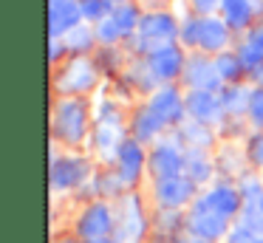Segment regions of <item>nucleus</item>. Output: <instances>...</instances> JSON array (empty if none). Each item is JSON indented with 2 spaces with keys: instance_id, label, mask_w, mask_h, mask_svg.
<instances>
[{
  "instance_id": "obj_8",
  "label": "nucleus",
  "mask_w": 263,
  "mask_h": 243,
  "mask_svg": "<svg viewBox=\"0 0 263 243\" xmlns=\"http://www.w3.org/2000/svg\"><path fill=\"white\" fill-rule=\"evenodd\" d=\"M184 105H187V119H195V122L210 124V127L221 124L227 116L218 90H190L184 96Z\"/></svg>"
},
{
  "instance_id": "obj_29",
  "label": "nucleus",
  "mask_w": 263,
  "mask_h": 243,
  "mask_svg": "<svg viewBox=\"0 0 263 243\" xmlns=\"http://www.w3.org/2000/svg\"><path fill=\"white\" fill-rule=\"evenodd\" d=\"M246 119H249L257 130H263V88L252 90V102H249V113H246Z\"/></svg>"
},
{
  "instance_id": "obj_12",
  "label": "nucleus",
  "mask_w": 263,
  "mask_h": 243,
  "mask_svg": "<svg viewBox=\"0 0 263 243\" xmlns=\"http://www.w3.org/2000/svg\"><path fill=\"white\" fill-rule=\"evenodd\" d=\"M80 23H82L80 0H48V37L51 40H63Z\"/></svg>"
},
{
  "instance_id": "obj_7",
  "label": "nucleus",
  "mask_w": 263,
  "mask_h": 243,
  "mask_svg": "<svg viewBox=\"0 0 263 243\" xmlns=\"http://www.w3.org/2000/svg\"><path fill=\"white\" fill-rule=\"evenodd\" d=\"M147 107L167 124V127H178V124L187 119V105H184V96L178 94L176 85H159V88L150 94Z\"/></svg>"
},
{
  "instance_id": "obj_18",
  "label": "nucleus",
  "mask_w": 263,
  "mask_h": 243,
  "mask_svg": "<svg viewBox=\"0 0 263 243\" xmlns=\"http://www.w3.org/2000/svg\"><path fill=\"white\" fill-rule=\"evenodd\" d=\"M221 20L232 31H249L255 20V3L252 0H223L221 3Z\"/></svg>"
},
{
  "instance_id": "obj_32",
  "label": "nucleus",
  "mask_w": 263,
  "mask_h": 243,
  "mask_svg": "<svg viewBox=\"0 0 263 243\" xmlns=\"http://www.w3.org/2000/svg\"><path fill=\"white\" fill-rule=\"evenodd\" d=\"M246 43H249L252 48H255L257 54L263 57V26H255V28H249V34H246Z\"/></svg>"
},
{
  "instance_id": "obj_16",
  "label": "nucleus",
  "mask_w": 263,
  "mask_h": 243,
  "mask_svg": "<svg viewBox=\"0 0 263 243\" xmlns=\"http://www.w3.org/2000/svg\"><path fill=\"white\" fill-rule=\"evenodd\" d=\"M88 173H91V167H88L85 158H77V156L54 158L51 161V186L54 190H74V186H80L88 178Z\"/></svg>"
},
{
  "instance_id": "obj_15",
  "label": "nucleus",
  "mask_w": 263,
  "mask_h": 243,
  "mask_svg": "<svg viewBox=\"0 0 263 243\" xmlns=\"http://www.w3.org/2000/svg\"><path fill=\"white\" fill-rule=\"evenodd\" d=\"M195 181H190L187 175H173V178L156 181V201L164 209H181L184 203H190L195 198Z\"/></svg>"
},
{
  "instance_id": "obj_38",
  "label": "nucleus",
  "mask_w": 263,
  "mask_h": 243,
  "mask_svg": "<svg viewBox=\"0 0 263 243\" xmlns=\"http://www.w3.org/2000/svg\"><path fill=\"white\" fill-rule=\"evenodd\" d=\"M57 243H74V240H57Z\"/></svg>"
},
{
  "instance_id": "obj_1",
  "label": "nucleus",
  "mask_w": 263,
  "mask_h": 243,
  "mask_svg": "<svg viewBox=\"0 0 263 243\" xmlns=\"http://www.w3.org/2000/svg\"><path fill=\"white\" fill-rule=\"evenodd\" d=\"M178 34H181V26L170 11H147V14H142V23L133 34V43H136L139 54L147 57L164 45L178 43Z\"/></svg>"
},
{
  "instance_id": "obj_33",
  "label": "nucleus",
  "mask_w": 263,
  "mask_h": 243,
  "mask_svg": "<svg viewBox=\"0 0 263 243\" xmlns=\"http://www.w3.org/2000/svg\"><path fill=\"white\" fill-rule=\"evenodd\" d=\"M246 79H249L252 88H263V65L255 68V71H249V77H246Z\"/></svg>"
},
{
  "instance_id": "obj_30",
  "label": "nucleus",
  "mask_w": 263,
  "mask_h": 243,
  "mask_svg": "<svg viewBox=\"0 0 263 243\" xmlns=\"http://www.w3.org/2000/svg\"><path fill=\"white\" fill-rule=\"evenodd\" d=\"M221 3L223 0H190V9L198 17H212L215 11H221Z\"/></svg>"
},
{
  "instance_id": "obj_35",
  "label": "nucleus",
  "mask_w": 263,
  "mask_h": 243,
  "mask_svg": "<svg viewBox=\"0 0 263 243\" xmlns=\"http://www.w3.org/2000/svg\"><path fill=\"white\" fill-rule=\"evenodd\" d=\"M119 3H130V0H110V6H119Z\"/></svg>"
},
{
  "instance_id": "obj_3",
  "label": "nucleus",
  "mask_w": 263,
  "mask_h": 243,
  "mask_svg": "<svg viewBox=\"0 0 263 243\" xmlns=\"http://www.w3.org/2000/svg\"><path fill=\"white\" fill-rule=\"evenodd\" d=\"M99 71L91 57H68L65 65L54 73V90L60 96H85L97 88Z\"/></svg>"
},
{
  "instance_id": "obj_21",
  "label": "nucleus",
  "mask_w": 263,
  "mask_h": 243,
  "mask_svg": "<svg viewBox=\"0 0 263 243\" xmlns=\"http://www.w3.org/2000/svg\"><path fill=\"white\" fill-rule=\"evenodd\" d=\"M212 161L206 156V150H198V147H187L184 150V175L195 184H204V181L212 178Z\"/></svg>"
},
{
  "instance_id": "obj_19",
  "label": "nucleus",
  "mask_w": 263,
  "mask_h": 243,
  "mask_svg": "<svg viewBox=\"0 0 263 243\" xmlns=\"http://www.w3.org/2000/svg\"><path fill=\"white\" fill-rule=\"evenodd\" d=\"M252 85H243V82H232V85H223L218 94H221V102H223V110L227 116H246L249 113V102H252Z\"/></svg>"
},
{
  "instance_id": "obj_41",
  "label": "nucleus",
  "mask_w": 263,
  "mask_h": 243,
  "mask_svg": "<svg viewBox=\"0 0 263 243\" xmlns=\"http://www.w3.org/2000/svg\"><path fill=\"white\" fill-rule=\"evenodd\" d=\"M260 26H263V20H260Z\"/></svg>"
},
{
  "instance_id": "obj_5",
  "label": "nucleus",
  "mask_w": 263,
  "mask_h": 243,
  "mask_svg": "<svg viewBox=\"0 0 263 243\" xmlns=\"http://www.w3.org/2000/svg\"><path fill=\"white\" fill-rule=\"evenodd\" d=\"M181 82L190 90H221L223 79L215 68V57L201 54V51L190 54L187 65H184V73H181Z\"/></svg>"
},
{
  "instance_id": "obj_22",
  "label": "nucleus",
  "mask_w": 263,
  "mask_h": 243,
  "mask_svg": "<svg viewBox=\"0 0 263 243\" xmlns=\"http://www.w3.org/2000/svg\"><path fill=\"white\" fill-rule=\"evenodd\" d=\"M212 127L210 124H201L195 122V119H184L181 124H178V141H181L184 147H198V150H206V147L212 144Z\"/></svg>"
},
{
  "instance_id": "obj_14",
  "label": "nucleus",
  "mask_w": 263,
  "mask_h": 243,
  "mask_svg": "<svg viewBox=\"0 0 263 243\" xmlns=\"http://www.w3.org/2000/svg\"><path fill=\"white\" fill-rule=\"evenodd\" d=\"M114 232V212L108 203L97 201L91 207H85V212L77 220V235L82 240H93V237H108Z\"/></svg>"
},
{
  "instance_id": "obj_34",
  "label": "nucleus",
  "mask_w": 263,
  "mask_h": 243,
  "mask_svg": "<svg viewBox=\"0 0 263 243\" xmlns=\"http://www.w3.org/2000/svg\"><path fill=\"white\" fill-rule=\"evenodd\" d=\"M85 243H116V240H110V237H93V240H85Z\"/></svg>"
},
{
  "instance_id": "obj_9",
  "label": "nucleus",
  "mask_w": 263,
  "mask_h": 243,
  "mask_svg": "<svg viewBox=\"0 0 263 243\" xmlns=\"http://www.w3.org/2000/svg\"><path fill=\"white\" fill-rule=\"evenodd\" d=\"M227 223H229V220L212 212V209L204 203V198L195 201V209L190 212V218H187V229L193 232V237H195V240H206V243H212V240H218V237L229 235Z\"/></svg>"
},
{
  "instance_id": "obj_17",
  "label": "nucleus",
  "mask_w": 263,
  "mask_h": 243,
  "mask_svg": "<svg viewBox=\"0 0 263 243\" xmlns=\"http://www.w3.org/2000/svg\"><path fill=\"white\" fill-rule=\"evenodd\" d=\"M204 203L215 215H221V218L229 220L243 209V195H240V190H235L232 184H218L204 195Z\"/></svg>"
},
{
  "instance_id": "obj_11",
  "label": "nucleus",
  "mask_w": 263,
  "mask_h": 243,
  "mask_svg": "<svg viewBox=\"0 0 263 243\" xmlns=\"http://www.w3.org/2000/svg\"><path fill=\"white\" fill-rule=\"evenodd\" d=\"M229 34H232V28L221 17H215V14L198 17V43H195V51L218 57L221 51H229Z\"/></svg>"
},
{
  "instance_id": "obj_2",
  "label": "nucleus",
  "mask_w": 263,
  "mask_h": 243,
  "mask_svg": "<svg viewBox=\"0 0 263 243\" xmlns=\"http://www.w3.org/2000/svg\"><path fill=\"white\" fill-rule=\"evenodd\" d=\"M88 102L82 96H60L54 105V136L65 144H80L88 136Z\"/></svg>"
},
{
  "instance_id": "obj_36",
  "label": "nucleus",
  "mask_w": 263,
  "mask_h": 243,
  "mask_svg": "<svg viewBox=\"0 0 263 243\" xmlns=\"http://www.w3.org/2000/svg\"><path fill=\"white\" fill-rule=\"evenodd\" d=\"M257 209H260V215H263V195H260V201H257Z\"/></svg>"
},
{
  "instance_id": "obj_26",
  "label": "nucleus",
  "mask_w": 263,
  "mask_h": 243,
  "mask_svg": "<svg viewBox=\"0 0 263 243\" xmlns=\"http://www.w3.org/2000/svg\"><path fill=\"white\" fill-rule=\"evenodd\" d=\"M82 6V20L88 23H102L105 17H110V11H114V6H110V0H80Z\"/></svg>"
},
{
  "instance_id": "obj_28",
  "label": "nucleus",
  "mask_w": 263,
  "mask_h": 243,
  "mask_svg": "<svg viewBox=\"0 0 263 243\" xmlns=\"http://www.w3.org/2000/svg\"><path fill=\"white\" fill-rule=\"evenodd\" d=\"M246 161L255 164V167H263V130H257L246 139Z\"/></svg>"
},
{
  "instance_id": "obj_13",
  "label": "nucleus",
  "mask_w": 263,
  "mask_h": 243,
  "mask_svg": "<svg viewBox=\"0 0 263 243\" xmlns=\"http://www.w3.org/2000/svg\"><path fill=\"white\" fill-rule=\"evenodd\" d=\"M144 167H147V153H144L142 141L125 139L119 147V153H116V175L122 178V184L133 186Z\"/></svg>"
},
{
  "instance_id": "obj_6",
  "label": "nucleus",
  "mask_w": 263,
  "mask_h": 243,
  "mask_svg": "<svg viewBox=\"0 0 263 243\" xmlns=\"http://www.w3.org/2000/svg\"><path fill=\"white\" fill-rule=\"evenodd\" d=\"M144 65H147V71L153 73V79L159 85H173L176 79H181L184 65H187V54L178 48V43H173V45H164V48L147 54Z\"/></svg>"
},
{
  "instance_id": "obj_20",
  "label": "nucleus",
  "mask_w": 263,
  "mask_h": 243,
  "mask_svg": "<svg viewBox=\"0 0 263 243\" xmlns=\"http://www.w3.org/2000/svg\"><path fill=\"white\" fill-rule=\"evenodd\" d=\"M167 124L161 122L159 116H156L153 110H150L147 105L142 107V110H136L133 113V119H130V139H136V141H153V139H159L161 136V130H164Z\"/></svg>"
},
{
  "instance_id": "obj_37",
  "label": "nucleus",
  "mask_w": 263,
  "mask_h": 243,
  "mask_svg": "<svg viewBox=\"0 0 263 243\" xmlns=\"http://www.w3.org/2000/svg\"><path fill=\"white\" fill-rule=\"evenodd\" d=\"M255 243H263V235H257V237H255Z\"/></svg>"
},
{
  "instance_id": "obj_39",
  "label": "nucleus",
  "mask_w": 263,
  "mask_h": 243,
  "mask_svg": "<svg viewBox=\"0 0 263 243\" xmlns=\"http://www.w3.org/2000/svg\"><path fill=\"white\" fill-rule=\"evenodd\" d=\"M193 243H206V240H193Z\"/></svg>"
},
{
  "instance_id": "obj_23",
  "label": "nucleus",
  "mask_w": 263,
  "mask_h": 243,
  "mask_svg": "<svg viewBox=\"0 0 263 243\" xmlns=\"http://www.w3.org/2000/svg\"><path fill=\"white\" fill-rule=\"evenodd\" d=\"M63 43H65V48H68L71 57H88L93 48V43H99V40H97V31H93L91 26H82L80 23L77 28H71V31L65 34Z\"/></svg>"
},
{
  "instance_id": "obj_25",
  "label": "nucleus",
  "mask_w": 263,
  "mask_h": 243,
  "mask_svg": "<svg viewBox=\"0 0 263 243\" xmlns=\"http://www.w3.org/2000/svg\"><path fill=\"white\" fill-rule=\"evenodd\" d=\"M110 17H114L116 26L122 28L125 40L133 37V34H136V28H139V23H142V11H139L136 3H119V6H114Z\"/></svg>"
},
{
  "instance_id": "obj_27",
  "label": "nucleus",
  "mask_w": 263,
  "mask_h": 243,
  "mask_svg": "<svg viewBox=\"0 0 263 243\" xmlns=\"http://www.w3.org/2000/svg\"><path fill=\"white\" fill-rule=\"evenodd\" d=\"M93 31H97V40L102 45H114V43H119V40H125V34H122V28L116 26L114 17H105L102 23H97Z\"/></svg>"
},
{
  "instance_id": "obj_4",
  "label": "nucleus",
  "mask_w": 263,
  "mask_h": 243,
  "mask_svg": "<svg viewBox=\"0 0 263 243\" xmlns=\"http://www.w3.org/2000/svg\"><path fill=\"white\" fill-rule=\"evenodd\" d=\"M147 229L144 223V215H142V203H139L136 195H125L116 207L114 215V235L116 243H139Z\"/></svg>"
},
{
  "instance_id": "obj_24",
  "label": "nucleus",
  "mask_w": 263,
  "mask_h": 243,
  "mask_svg": "<svg viewBox=\"0 0 263 243\" xmlns=\"http://www.w3.org/2000/svg\"><path fill=\"white\" fill-rule=\"evenodd\" d=\"M215 68H218V73H221L223 85L243 82V77H246V68H243V62H240L238 51H221V54L215 57Z\"/></svg>"
},
{
  "instance_id": "obj_31",
  "label": "nucleus",
  "mask_w": 263,
  "mask_h": 243,
  "mask_svg": "<svg viewBox=\"0 0 263 243\" xmlns=\"http://www.w3.org/2000/svg\"><path fill=\"white\" fill-rule=\"evenodd\" d=\"M257 235H252L249 229H243V226H235V229H229L227 235V243H255Z\"/></svg>"
},
{
  "instance_id": "obj_40",
  "label": "nucleus",
  "mask_w": 263,
  "mask_h": 243,
  "mask_svg": "<svg viewBox=\"0 0 263 243\" xmlns=\"http://www.w3.org/2000/svg\"><path fill=\"white\" fill-rule=\"evenodd\" d=\"M252 3H260V0H252Z\"/></svg>"
},
{
  "instance_id": "obj_10",
  "label": "nucleus",
  "mask_w": 263,
  "mask_h": 243,
  "mask_svg": "<svg viewBox=\"0 0 263 243\" xmlns=\"http://www.w3.org/2000/svg\"><path fill=\"white\" fill-rule=\"evenodd\" d=\"M147 167L156 181L184 173V150L178 141H159L147 156Z\"/></svg>"
}]
</instances>
